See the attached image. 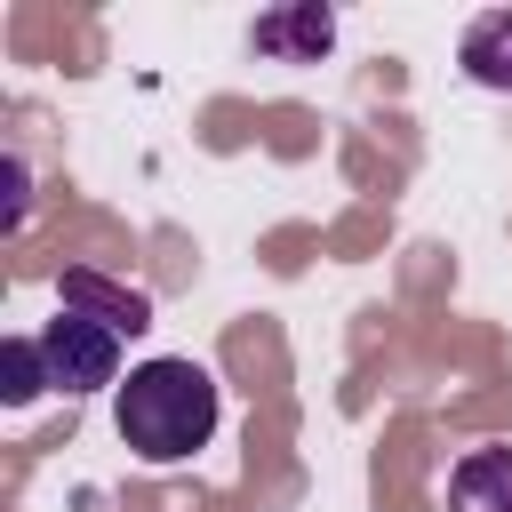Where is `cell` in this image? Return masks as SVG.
<instances>
[{
  "label": "cell",
  "mask_w": 512,
  "mask_h": 512,
  "mask_svg": "<svg viewBox=\"0 0 512 512\" xmlns=\"http://www.w3.org/2000/svg\"><path fill=\"white\" fill-rule=\"evenodd\" d=\"M112 424L144 464H184L216 432V376L200 360H144L112 392Z\"/></svg>",
  "instance_id": "6da1fadb"
},
{
  "label": "cell",
  "mask_w": 512,
  "mask_h": 512,
  "mask_svg": "<svg viewBox=\"0 0 512 512\" xmlns=\"http://www.w3.org/2000/svg\"><path fill=\"white\" fill-rule=\"evenodd\" d=\"M40 352H48V384L56 392H120V328H104L96 312H56L40 328Z\"/></svg>",
  "instance_id": "7a4b0ae2"
},
{
  "label": "cell",
  "mask_w": 512,
  "mask_h": 512,
  "mask_svg": "<svg viewBox=\"0 0 512 512\" xmlns=\"http://www.w3.org/2000/svg\"><path fill=\"white\" fill-rule=\"evenodd\" d=\"M328 40H336V16H328L320 0L256 16V56H280V64H320V56H328Z\"/></svg>",
  "instance_id": "3957f363"
},
{
  "label": "cell",
  "mask_w": 512,
  "mask_h": 512,
  "mask_svg": "<svg viewBox=\"0 0 512 512\" xmlns=\"http://www.w3.org/2000/svg\"><path fill=\"white\" fill-rule=\"evenodd\" d=\"M456 64H464V80H472V88L512 96V8L472 16V24H464V40H456Z\"/></svg>",
  "instance_id": "277c9868"
},
{
  "label": "cell",
  "mask_w": 512,
  "mask_h": 512,
  "mask_svg": "<svg viewBox=\"0 0 512 512\" xmlns=\"http://www.w3.org/2000/svg\"><path fill=\"white\" fill-rule=\"evenodd\" d=\"M448 512H512V448H472L448 472Z\"/></svg>",
  "instance_id": "5b68a950"
},
{
  "label": "cell",
  "mask_w": 512,
  "mask_h": 512,
  "mask_svg": "<svg viewBox=\"0 0 512 512\" xmlns=\"http://www.w3.org/2000/svg\"><path fill=\"white\" fill-rule=\"evenodd\" d=\"M64 304H72V312H96V320H104V328H120V336L152 328V304H144L136 288L104 280V272H64Z\"/></svg>",
  "instance_id": "8992f818"
},
{
  "label": "cell",
  "mask_w": 512,
  "mask_h": 512,
  "mask_svg": "<svg viewBox=\"0 0 512 512\" xmlns=\"http://www.w3.org/2000/svg\"><path fill=\"white\" fill-rule=\"evenodd\" d=\"M40 392H56L40 336H8V344H0V400H8V408H32Z\"/></svg>",
  "instance_id": "52a82bcc"
},
{
  "label": "cell",
  "mask_w": 512,
  "mask_h": 512,
  "mask_svg": "<svg viewBox=\"0 0 512 512\" xmlns=\"http://www.w3.org/2000/svg\"><path fill=\"white\" fill-rule=\"evenodd\" d=\"M0 176H8V224H24V160H8Z\"/></svg>",
  "instance_id": "ba28073f"
}]
</instances>
